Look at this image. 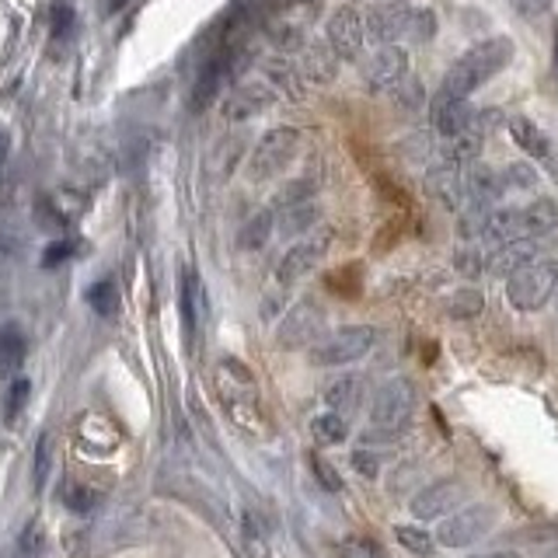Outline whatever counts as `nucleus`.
I'll list each match as a JSON object with an SVG mask.
<instances>
[{"label":"nucleus","mask_w":558,"mask_h":558,"mask_svg":"<svg viewBox=\"0 0 558 558\" xmlns=\"http://www.w3.org/2000/svg\"><path fill=\"white\" fill-rule=\"evenodd\" d=\"M25 353H28V339L22 336V328L17 325L0 328V377H14L22 371Z\"/></svg>","instance_id":"obj_22"},{"label":"nucleus","mask_w":558,"mask_h":558,"mask_svg":"<svg viewBox=\"0 0 558 558\" xmlns=\"http://www.w3.org/2000/svg\"><path fill=\"white\" fill-rule=\"evenodd\" d=\"M336 244V231L331 227H314L311 234L296 238L290 248L283 252V258L276 262V283L279 287H293L301 283L307 272H314L325 262V255Z\"/></svg>","instance_id":"obj_8"},{"label":"nucleus","mask_w":558,"mask_h":558,"mask_svg":"<svg viewBox=\"0 0 558 558\" xmlns=\"http://www.w3.org/2000/svg\"><path fill=\"white\" fill-rule=\"evenodd\" d=\"M182 322H185V336L189 339H196L203 322H206V293H203L199 276L192 269L182 272Z\"/></svg>","instance_id":"obj_19"},{"label":"nucleus","mask_w":558,"mask_h":558,"mask_svg":"<svg viewBox=\"0 0 558 558\" xmlns=\"http://www.w3.org/2000/svg\"><path fill=\"white\" fill-rule=\"evenodd\" d=\"M499 523V510L493 502H471V506H461L458 513H450L447 520H440V527H436V545L440 548H471L478 545L482 537H488V531H493Z\"/></svg>","instance_id":"obj_7"},{"label":"nucleus","mask_w":558,"mask_h":558,"mask_svg":"<svg viewBox=\"0 0 558 558\" xmlns=\"http://www.w3.org/2000/svg\"><path fill=\"white\" fill-rule=\"evenodd\" d=\"M266 74H269V81H276L279 87H287V92H290L293 98H301V84H296V70H293L287 60H272V63L266 66Z\"/></svg>","instance_id":"obj_35"},{"label":"nucleus","mask_w":558,"mask_h":558,"mask_svg":"<svg viewBox=\"0 0 558 558\" xmlns=\"http://www.w3.org/2000/svg\"><path fill=\"white\" fill-rule=\"evenodd\" d=\"M482 307H485V296H482L478 290H461V293L447 304L450 318H475V314H482Z\"/></svg>","instance_id":"obj_33"},{"label":"nucleus","mask_w":558,"mask_h":558,"mask_svg":"<svg viewBox=\"0 0 558 558\" xmlns=\"http://www.w3.org/2000/svg\"><path fill=\"white\" fill-rule=\"evenodd\" d=\"M307 468H311V475H314V482H318L325 493H342V475H339V468L331 464V461H325L322 453H307Z\"/></svg>","instance_id":"obj_31"},{"label":"nucleus","mask_w":558,"mask_h":558,"mask_svg":"<svg viewBox=\"0 0 558 558\" xmlns=\"http://www.w3.org/2000/svg\"><path fill=\"white\" fill-rule=\"evenodd\" d=\"M87 304H92L101 318H112V314L119 311V287L112 283V279H98V283L87 290Z\"/></svg>","instance_id":"obj_30"},{"label":"nucleus","mask_w":558,"mask_h":558,"mask_svg":"<svg viewBox=\"0 0 558 558\" xmlns=\"http://www.w3.org/2000/svg\"><path fill=\"white\" fill-rule=\"evenodd\" d=\"M558 293V262L555 258H531L506 276V301L520 314L545 311Z\"/></svg>","instance_id":"obj_4"},{"label":"nucleus","mask_w":558,"mask_h":558,"mask_svg":"<svg viewBox=\"0 0 558 558\" xmlns=\"http://www.w3.org/2000/svg\"><path fill=\"white\" fill-rule=\"evenodd\" d=\"M339 70V57L331 52L328 43H304L301 49V74L311 84H331Z\"/></svg>","instance_id":"obj_18"},{"label":"nucleus","mask_w":558,"mask_h":558,"mask_svg":"<svg viewBox=\"0 0 558 558\" xmlns=\"http://www.w3.org/2000/svg\"><path fill=\"white\" fill-rule=\"evenodd\" d=\"M322 401H325V412H336V415L349 418L363 405V377L360 374H342L339 380L328 384Z\"/></svg>","instance_id":"obj_16"},{"label":"nucleus","mask_w":558,"mask_h":558,"mask_svg":"<svg viewBox=\"0 0 558 558\" xmlns=\"http://www.w3.org/2000/svg\"><path fill=\"white\" fill-rule=\"evenodd\" d=\"M311 436H314V444L336 447V444H342L345 436H349V418H342V415H336V412L314 415V418H311Z\"/></svg>","instance_id":"obj_25"},{"label":"nucleus","mask_w":558,"mask_h":558,"mask_svg":"<svg viewBox=\"0 0 558 558\" xmlns=\"http://www.w3.org/2000/svg\"><path fill=\"white\" fill-rule=\"evenodd\" d=\"M60 499H63V506H66L70 513H92L101 496L95 493V488L81 485V482H66L60 488Z\"/></svg>","instance_id":"obj_29"},{"label":"nucleus","mask_w":558,"mask_h":558,"mask_svg":"<svg viewBox=\"0 0 558 558\" xmlns=\"http://www.w3.org/2000/svg\"><path fill=\"white\" fill-rule=\"evenodd\" d=\"M499 185H502V196H513V192H531V189H537V168L506 165V168H499Z\"/></svg>","instance_id":"obj_28"},{"label":"nucleus","mask_w":558,"mask_h":558,"mask_svg":"<svg viewBox=\"0 0 558 558\" xmlns=\"http://www.w3.org/2000/svg\"><path fill=\"white\" fill-rule=\"evenodd\" d=\"M380 339H384V331L377 325H345V328L328 331L322 342H314L307 349V360L311 366H318V371H342V366H353L363 356H371L380 345Z\"/></svg>","instance_id":"obj_3"},{"label":"nucleus","mask_w":558,"mask_h":558,"mask_svg":"<svg viewBox=\"0 0 558 558\" xmlns=\"http://www.w3.org/2000/svg\"><path fill=\"white\" fill-rule=\"evenodd\" d=\"M555 558H558V555H555Z\"/></svg>","instance_id":"obj_41"},{"label":"nucleus","mask_w":558,"mask_h":558,"mask_svg":"<svg viewBox=\"0 0 558 558\" xmlns=\"http://www.w3.org/2000/svg\"><path fill=\"white\" fill-rule=\"evenodd\" d=\"M272 98L276 95L269 92V84H238V87H231V95L223 98V116L231 122L252 119L258 112H266Z\"/></svg>","instance_id":"obj_13"},{"label":"nucleus","mask_w":558,"mask_h":558,"mask_svg":"<svg viewBox=\"0 0 558 558\" xmlns=\"http://www.w3.org/2000/svg\"><path fill=\"white\" fill-rule=\"evenodd\" d=\"M28 395H32V384L28 380H14L11 391H8V401H4V423L14 426L17 415H22V409L28 405Z\"/></svg>","instance_id":"obj_34"},{"label":"nucleus","mask_w":558,"mask_h":558,"mask_svg":"<svg viewBox=\"0 0 558 558\" xmlns=\"http://www.w3.org/2000/svg\"><path fill=\"white\" fill-rule=\"evenodd\" d=\"M314 223H318V206H314V203H304V206H293V209H283V214H276V227L283 234H311Z\"/></svg>","instance_id":"obj_26"},{"label":"nucleus","mask_w":558,"mask_h":558,"mask_svg":"<svg viewBox=\"0 0 558 558\" xmlns=\"http://www.w3.org/2000/svg\"><path fill=\"white\" fill-rule=\"evenodd\" d=\"M52 464H57V436L46 429L39 433V440H35V458H32V482L39 493L52 478Z\"/></svg>","instance_id":"obj_24"},{"label":"nucleus","mask_w":558,"mask_h":558,"mask_svg":"<svg viewBox=\"0 0 558 558\" xmlns=\"http://www.w3.org/2000/svg\"><path fill=\"white\" fill-rule=\"evenodd\" d=\"M366 39L377 46L429 43L436 35V14L429 8H412L409 0H380L363 14Z\"/></svg>","instance_id":"obj_2"},{"label":"nucleus","mask_w":558,"mask_h":558,"mask_svg":"<svg viewBox=\"0 0 558 558\" xmlns=\"http://www.w3.org/2000/svg\"><path fill=\"white\" fill-rule=\"evenodd\" d=\"M395 541L412 555H433L436 537L423 527V523H395Z\"/></svg>","instance_id":"obj_27"},{"label":"nucleus","mask_w":558,"mask_h":558,"mask_svg":"<svg viewBox=\"0 0 558 558\" xmlns=\"http://www.w3.org/2000/svg\"><path fill=\"white\" fill-rule=\"evenodd\" d=\"M4 161H8V133L0 130V165H4Z\"/></svg>","instance_id":"obj_40"},{"label":"nucleus","mask_w":558,"mask_h":558,"mask_svg":"<svg viewBox=\"0 0 558 558\" xmlns=\"http://www.w3.org/2000/svg\"><path fill=\"white\" fill-rule=\"evenodd\" d=\"M468 496H471V485L464 478H436L409 499V513L415 523L447 520L450 513H458L461 506H468Z\"/></svg>","instance_id":"obj_9"},{"label":"nucleus","mask_w":558,"mask_h":558,"mask_svg":"<svg viewBox=\"0 0 558 558\" xmlns=\"http://www.w3.org/2000/svg\"><path fill=\"white\" fill-rule=\"evenodd\" d=\"M349 461H353V468L360 471L363 478H377V475H380V461H377V453H374V450L356 447L353 453H349Z\"/></svg>","instance_id":"obj_36"},{"label":"nucleus","mask_w":558,"mask_h":558,"mask_svg":"<svg viewBox=\"0 0 558 558\" xmlns=\"http://www.w3.org/2000/svg\"><path fill=\"white\" fill-rule=\"evenodd\" d=\"M418 405V391L409 377H391L384 380L371 398V426L377 433H398L412 423Z\"/></svg>","instance_id":"obj_6"},{"label":"nucleus","mask_w":558,"mask_h":558,"mask_svg":"<svg viewBox=\"0 0 558 558\" xmlns=\"http://www.w3.org/2000/svg\"><path fill=\"white\" fill-rule=\"evenodd\" d=\"M325 322L328 314L318 301H296L287 314L283 322L276 325V345L293 353V349H311L314 342H322L328 331H325Z\"/></svg>","instance_id":"obj_10"},{"label":"nucleus","mask_w":558,"mask_h":558,"mask_svg":"<svg viewBox=\"0 0 558 558\" xmlns=\"http://www.w3.org/2000/svg\"><path fill=\"white\" fill-rule=\"evenodd\" d=\"M17 551H22V558H39L46 551V531L39 517L28 520V527L22 531V537H17Z\"/></svg>","instance_id":"obj_32"},{"label":"nucleus","mask_w":558,"mask_h":558,"mask_svg":"<svg viewBox=\"0 0 558 558\" xmlns=\"http://www.w3.org/2000/svg\"><path fill=\"white\" fill-rule=\"evenodd\" d=\"M513 60V43L506 35H496V39H485L478 46H471L464 57L447 70V77L440 84V98H453V101H468L478 92L482 84H488L496 74H502Z\"/></svg>","instance_id":"obj_1"},{"label":"nucleus","mask_w":558,"mask_h":558,"mask_svg":"<svg viewBox=\"0 0 558 558\" xmlns=\"http://www.w3.org/2000/svg\"><path fill=\"white\" fill-rule=\"evenodd\" d=\"M296 150H301V130H293V126L266 130L248 154V179L269 182V179H276V174H283L293 165Z\"/></svg>","instance_id":"obj_5"},{"label":"nucleus","mask_w":558,"mask_h":558,"mask_svg":"<svg viewBox=\"0 0 558 558\" xmlns=\"http://www.w3.org/2000/svg\"><path fill=\"white\" fill-rule=\"evenodd\" d=\"M74 252H77V241H66V238H63V241H52L49 248L43 252V266H46V269L60 266V262H66Z\"/></svg>","instance_id":"obj_37"},{"label":"nucleus","mask_w":558,"mask_h":558,"mask_svg":"<svg viewBox=\"0 0 558 558\" xmlns=\"http://www.w3.org/2000/svg\"><path fill=\"white\" fill-rule=\"evenodd\" d=\"M429 119H433V126L436 133H440L444 140L450 136H458L464 133L471 122H475V109H471L468 101H453V98H440V95H433V105H429Z\"/></svg>","instance_id":"obj_14"},{"label":"nucleus","mask_w":558,"mask_h":558,"mask_svg":"<svg viewBox=\"0 0 558 558\" xmlns=\"http://www.w3.org/2000/svg\"><path fill=\"white\" fill-rule=\"evenodd\" d=\"M409 77V52L405 46H377L371 57L360 63V81L366 92H388Z\"/></svg>","instance_id":"obj_11"},{"label":"nucleus","mask_w":558,"mask_h":558,"mask_svg":"<svg viewBox=\"0 0 558 558\" xmlns=\"http://www.w3.org/2000/svg\"><path fill=\"white\" fill-rule=\"evenodd\" d=\"M429 189H433V196L440 199L444 206L450 209H461L471 196H468V182H464V174L458 168H444V171H436L433 179H429Z\"/></svg>","instance_id":"obj_21"},{"label":"nucleus","mask_w":558,"mask_h":558,"mask_svg":"<svg viewBox=\"0 0 558 558\" xmlns=\"http://www.w3.org/2000/svg\"><path fill=\"white\" fill-rule=\"evenodd\" d=\"M520 217H523V234H527V241L548 238L558 231V203L548 196H534L531 203H523Z\"/></svg>","instance_id":"obj_17"},{"label":"nucleus","mask_w":558,"mask_h":558,"mask_svg":"<svg viewBox=\"0 0 558 558\" xmlns=\"http://www.w3.org/2000/svg\"><path fill=\"white\" fill-rule=\"evenodd\" d=\"M468 558H523V555L513 551V548H488V551H475V555H468Z\"/></svg>","instance_id":"obj_39"},{"label":"nucleus","mask_w":558,"mask_h":558,"mask_svg":"<svg viewBox=\"0 0 558 558\" xmlns=\"http://www.w3.org/2000/svg\"><path fill=\"white\" fill-rule=\"evenodd\" d=\"M510 136L517 140V147L527 154V157H534L537 165H548L551 157L558 154V147L551 144V136L541 130V126H534L531 119H520V116H513L510 119Z\"/></svg>","instance_id":"obj_15"},{"label":"nucleus","mask_w":558,"mask_h":558,"mask_svg":"<svg viewBox=\"0 0 558 558\" xmlns=\"http://www.w3.org/2000/svg\"><path fill=\"white\" fill-rule=\"evenodd\" d=\"M70 25H74V8H70V0H57V4H52V32L66 35Z\"/></svg>","instance_id":"obj_38"},{"label":"nucleus","mask_w":558,"mask_h":558,"mask_svg":"<svg viewBox=\"0 0 558 558\" xmlns=\"http://www.w3.org/2000/svg\"><path fill=\"white\" fill-rule=\"evenodd\" d=\"M272 231H276V214H272V209H258V214L241 227L238 244L244 252H258V248H266V241L272 238Z\"/></svg>","instance_id":"obj_23"},{"label":"nucleus","mask_w":558,"mask_h":558,"mask_svg":"<svg viewBox=\"0 0 558 558\" xmlns=\"http://www.w3.org/2000/svg\"><path fill=\"white\" fill-rule=\"evenodd\" d=\"M482 144H485V130H478V122H471V126L458 136L444 140V161L450 168H461V165H471L475 157L482 154Z\"/></svg>","instance_id":"obj_20"},{"label":"nucleus","mask_w":558,"mask_h":558,"mask_svg":"<svg viewBox=\"0 0 558 558\" xmlns=\"http://www.w3.org/2000/svg\"><path fill=\"white\" fill-rule=\"evenodd\" d=\"M325 43L331 46V52H336L339 60L356 63L360 52H363V43H366L363 14H356L353 8H339L325 25Z\"/></svg>","instance_id":"obj_12"}]
</instances>
